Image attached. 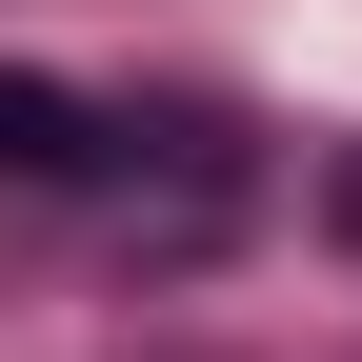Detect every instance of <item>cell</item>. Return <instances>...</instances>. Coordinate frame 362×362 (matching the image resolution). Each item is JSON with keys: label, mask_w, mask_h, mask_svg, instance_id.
<instances>
[{"label": "cell", "mask_w": 362, "mask_h": 362, "mask_svg": "<svg viewBox=\"0 0 362 362\" xmlns=\"http://www.w3.org/2000/svg\"><path fill=\"white\" fill-rule=\"evenodd\" d=\"M121 121L81 101V81H40V61H0V181H101Z\"/></svg>", "instance_id": "cell-1"}, {"label": "cell", "mask_w": 362, "mask_h": 362, "mask_svg": "<svg viewBox=\"0 0 362 362\" xmlns=\"http://www.w3.org/2000/svg\"><path fill=\"white\" fill-rule=\"evenodd\" d=\"M322 202H342V242H362V161H342V181H322Z\"/></svg>", "instance_id": "cell-2"}]
</instances>
